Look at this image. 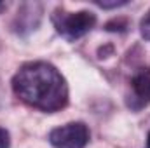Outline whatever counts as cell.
I'll use <instances>...</instances> for the list:
<instances>
[{
    "label": "cell",
    "mask_w": 150,
    "mask_h": 148,
    "mask_svg": "<svg viewBox=\"0 0 150 148\" xmlns=\"http://www.w3.org/2000/svg\"><path fill=\"white\" fill-rule=\"evenodd\" d=\"M16 96L42 111H58L68 103V85L52 65L33 61L23 65L12 78Z\"/></svg>",
    "instance_id": "1"
},
{
    "label": "cell",
    "mask_w": 150,
    "mask_h": 148,
    "mask_svg": "<svg viewBox=\"0 0 150 148\" xmlns=\"http://www.w3.org/2000/svg\"><path fill=\"white\" fill-rule=\"evenodd\" d=\"M52 23L58 30V33L67 40H77L84 37L93 30L96 25V16L89 11H79V12H63L56 11L52 16Z\"/></svg>",
    "instance_id": "2"
},
{
    "label": "cell",
    "mask_w": 150,
    "mask_h": 148,
    "mask_svg": "<svg viewBox=\"0 0 150 148\" xmlns=\"http://www.w3.org/2000/svg\"><path fill=\"white\" fill-rule=\"evenodd\" d=\"M49 141L54 148H86L89 143V129L82 122H70L52 129Z\"/></svg>",
    "instance_id": "3"
},
{
    "label": "cell",
    "mask_w": 150,
    "mask_h": 148,
    "mask_svg": "<svg viewBox=\"0 0 150 148\" xmlns=\"http://www.w3.org/2000/svg\"><path fill=\"white\" fill-rule=\"evenodd\" d=\"M131 99L129 106L140 110L150 103V68H140L131 78Z\"/></svg>",
    "instance_id": "4"
},
{
    "label": "cell",
    "mask_w": 150,
    "mask_h": 148,
    "mask_svg": "<svg viewBox=\"0 0 150 148\" xmlns=\"http://www.w3.org/2000/svg\"><path fill=\"white\" fill-rule=\"evenodd\" d=\"M140 32H142V37L145 40H150V11L145 14V18L140 23Z\"/></svg>",
    "instance_id": "5"
},
{
    "label": "cell",
    "mask_w": 150,
    "mask_h": 148,
    "mask_svg": "<svg viewBox=\"0 0 150 148\" xmlns=\"http://www.w3.org/2000/svg\"><path fill=\"white\" fill-rule=\"evenodd\" d=\"M9 147H11V136L4 127H0V148H9Z\"/></svg>",
    "instance_id": "6"
},
{
    "label": "cell",
    "mask_w": 150,
    "mask_h": 148,
    "mask_svg": "<svg viewBox=\"0 0 150 148\" xmlns=\"http://www.w3.org/2000/svg\"><path fill=\"white\" fill-rule=\"evenodd\" d=\"M98 7H103V9H112V7H120V5H124L126 2L122 0V2H94Z\"/></svg>",
    "instance_id": "7"
},
{
    "label": "cell",
    "mask_w": 150,
    "mask_h": 148,
    "mask_svg": "<svg viewBox=\"0 0 150 148\" xmlns=\"http://www.w3.org/2000/svg\"><path fill=\"white\" fill-rule=\"evenodd\" d=\"M147 148H150V132H149V136H147Z\"/></svg>",
    "instance_id": "8"
}]
</instances>
